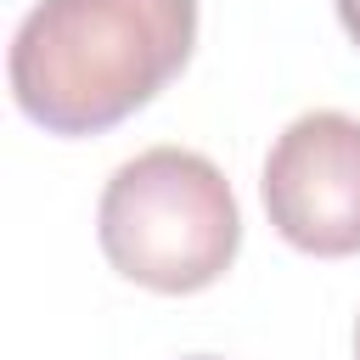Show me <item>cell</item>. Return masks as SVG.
<instances>
[{"label": "cell", "mask_w": 360, "mask_h": 360, "mask_svg": "<svg viewBox=\"0 0 360 360\" xmlns=\"http://www.w3.org/2000/svg\"><path fill=\"white\" fill-rule=\"evenodd\" d=\"M264 214L298 253L349 259L360 253V118L304 112L264 158Z\"/></svg>", "instance_id": "3"}, {"label": "cell", "mask_w": 360, "mask_h": 360, "mask_svg": "<svg viewBox=\"0 0 360 360\" xmlns=\"http://www.w3.org/2000/svg\"><path fill=\"white\" fill-rule=\"evenodd\" d=\"M96 236L118 276L180 298L231 270L242 248V214L231 180L202 152L146 146L112 169L96 208Z\"/></svg>", "instance_id": "2"}, {"label": "cell", "mask_w": 360, "mask_h": 360, "mask_svg": "<svg viewBox=\"0 0 360 360\" xmlns=\"http://www.w3.org/2000/svg\"><path fill=\"white\" fill-rule=\"evenodd\" d=\"M354 360H360V326H354Z\"/></svg>", "instance_id": "5"}, {"label": "cell", "mask_w": 360, "mask_h": 360, "mask_svg": "<svg viewBox=\"0 0 360 360\" xmlns=\"http://www.w3.org/2000/svg\"><path fill=\"white\" fill-rule=\"evenodd\" d=\"M197 45V0H39L6 56L11 101L51 135H101L141 112Z\"/></svg>", "instance_id": "1"}, {"label": "cell", "mask_w": 360, "mask_h": 360, "mask_svg": "<svg viewBox=\"0 0 360 360\" xmlns=\"http://www.w3.org/2000/svg\"><path fill=\"white\" fill-rule=\"evenodd\" d=\"M191 360H214V354H191Z\"/></svg>", "instance_id": "6"}, {"label": "cell", "mask_w": 360, "mask_h": 360, "mask_svg": "<svg viewBox=\"0 0 360 360\" xmlns=\"http://www.w3.org/2000/svg\"><path fill=\"white\" fill-rule=\"evenodd\" d=\"M338 22H343V34L360 45V0H338Z\"/></svg>", "instance_id": "4"}]
</instances>
